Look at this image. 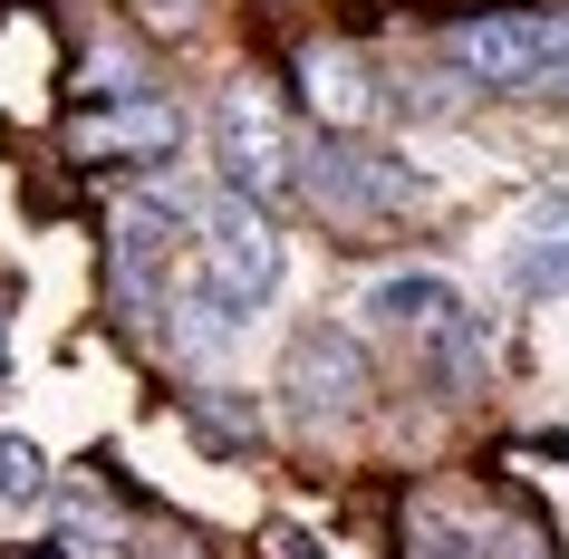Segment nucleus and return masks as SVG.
Here are the masks:
<instances>
[{
	"instance_id": "nucleus-1",
	"label": "nucleus",
	"mask_w": 569,
	"mask_h": 559,
	"mask_svg": "<svg viewBox=\"0 0 569 559\" xmlns=\"http://www.w3.org/2000/svg\"><path fill=\"white\" fill-rule=\"evenodd\" d=\"M280 270H290V251H280L270 203L222 183V203H203V232H193V251H183L174 338H183V348H232L241 328L280 299Z\"/></svg>"
},
{
	"instance_id": "nucleus-7",
	"label": "nucleus",
	"mask_w": 569,
	"mask_h": 559,
	"mask_svg": "<svg viewBox=\"0 0 569 559\" xmlns=\"http://www.w3.org/2000/svg\"><path fill=\"white\" fill-rule=\"evenodd\" d=\"M367 338L358 328H329L309 319L300 338H290V357H280V406H290V425H309V435H329V425H348V415H367Z\"/></svg>"
},
{
	"instance_id": "nucleus-2",
	"label": "nucleus",
	"mask_w": 569,
	"mask_h": 559,
	"mask_svg": "<svg viewBox=\"0 0 569 559\" xmlns=\"http://www.w3.org/2000/svg\"><path fill=\"white\" fill-rule=\"evenodd\" d=\"M358 309H367V328H377V338H396V348L425 367V386H435V396H463V386L492 367V309H482L453 270H435V261L377 270Z\"/></svg>"
},
{
	"instance_id": "nucleus-17",
	"label": "nucleus",
	"mask_w": 569,
	"mask_h": 559,
	"mask_svg": "<svg viewBox=\"0 0 569 559\" xmlns=\"http://www.w3.org/2000/svg\"><path fill=\"white\" fill-rule=\"evenodd\" d=\"M30 559H59V550H30Z\"/></svg>"
},
{
	"instance_id": "nucleus-4",
	"label": "nucleus",
	"mask_w": 569,
	"mask_h": 559,
	"mask_svg": "<svg viewBox=\"0 0 569 559\" xmlns=\"http://www.w3.org/2000/svg\"><path fill=\"white\" fill-rule=\"evenodd\" d=\"M300 193L329 212V222L367 232V222L425 203V164H406V154H387V146H358V136H319V146L300 154Z\"/></svg>"
},
{
	"instance_id": "nucleus-8",
	"label": "nucleus",
	"mask_w": 569,
	"mask_h": 559,
	"mask_svg": "<svg viewBox=\"0 0 569 559\" xmlns=\"http://www.w3.org/2000/svg\"><path fill=\"white\" fill-rule=\"evenodd\" d=\"M183 136H193V117L174 97L136 88V97H97L88 117L68 126V154L78 164H164V154H183Z\"/></svg>"
},
{
	"instance_id": "nucleus-11",
	"label": "nucleus",
	"mask_w": 569,
	"mask_h": 559,
	"mask_svg": "<svg viewBox=\"0 0 569 559\" xmlns=\"http://www.w3.org/2000/svg\"><path fill=\"white\" fill-rule=\"evenodd\" d=\"M300 78H309V97H319V117H367V107H377V88H367L348 59H329V49H309Z\"/></svg>"
},
{
	"instance_id": "nucleus-12",
	"label": "nucleus",
	"mask_w": 569,
	"mask_h": 559,
	"mask_svg": "<svg viewBox=\"0 0 569 559\" xmlns=\"http://www.w3.org/2000/svg\"><path fill=\"white\" fill-rule=\"evenodd\" d=\"M49 501V453L30 435H0V511H30Z\"/></svg>"
},
{
	"instance_id": "nucleus-6",
	"label": "nucleus",
	"mask_w": 569,
	"mask_h": 559,
	"mask_svg": "<svg viewBox=\"0 0 569 559\" xmlns=\"http://www.w3.org/2000/svg\"><path fill=\"white\" fill-rule=\"evenodd\" d=\"M300 136H290V117H280V97L251 88V78H232L222 88V107H212V164H222V183L232 193H261V203H280L290 183H300Z\"/></svg>"
},
{
	"instance_id": "nucleus-10",
	"label": "nucleus",
	"mask_w": 569,
	"mask_h": 559,
	"mask_svg": "<svg viewBox=\"0 0 569 559\" xmlns=\"http://www.w3.org/2000/svg\"><path fill=\"white\" fill-rule=\"evenodd\" d=\"M416 559H531V550H521L511 530H492V521H425Z\"/></svg>"
},
{
	"instance_id": "nucleus-3",
	"label": "nucleus",
	"mask_w": 569,
	"mask_h": 559,
	"mask_svg": "<svg viewBox=\"0 0 569 559\" xmlns=\"http://www.w3.org/2000/svg\"><path fill=\"white\" fill-rule=\"evenodd\" d=\"M445 68L463 88H550L569 68V20L550 10H482V20H453L445 30Z\"/></svg>"
},
{
	"instance_id": "nucleus-9",
	"label": "nucleus",
	"mask_w": 569,
	"mask_h": 559,
	"mask_svg": "<svg viewBox=\"0 0 569 559\" xmlns=\"http://www.w3.org/2000/svg\"><path fill=\"white\" fill-rule=\"evenodd\" d=\"M502 280L521 299H560L569 290V232H521V241H511V261H502Z\"/></svg>"
},
{
	"instance_id": "nucleus-15",
	"label": "nucleus",
	"mask_w": 569,
	"mask_h": 559,
	"mask_svg": "<svg viewBox=\"0 0 569 559\" xmlns=\"http://www.w3.org/2000/svg\"><path fill=\"white\" fill-rule=\"evenodd\" d=\"M146 20H174V30H183V20H193V0H146Z\"/></svg>"
},
{
	"instance_id": "nucleus-5",
	"label": "nucleus",
	"mask_w": 569,
	"mask_h": 559,
	"mask_svg": "<svg viewBox=\"0 0 569 559\" xmlns=\"http://www.w3.org/2000/svg\"><path fill=\"white\" fill-rule=\"evenodd\" d=\"M193 232H203V203H183L164 183L117 203V222H107V280H117L126 319H146V299L174 280V251H193Z\"/></svg>"
},
{
	"instance_id": "nucleus-16",
	"label": "nucleus",
	"mask_w": 569,
	"mask_h": 559,
	"mask_svg": "<svg viewBox=\"0 0 569 559\" xmlns=\"http://www.w3.org/2000/svg\"><path fill=\"white\" fill-rule=\"evenodd\" d=\"M550 88H560V97H569V68H560V78H550Z\"/></svg>"
},
{
	"instance_id": "nucleus-13",
	"label": "nucleus",
	"mask_w": 569,
	"mask_h": 559,
	"mask_svg": "<svg viewBox=\"0 0 569 559\" xmlns=\"http://www.w3.org/2000/svg\"><path fill=\"white\" fill-rule=\"evenodd\" d=\"M78 88H88V97H136V88H146V68L126 59V49H88V78H78Z\"/></svg>"
},
{
	"instance_id": "nucleus-14",
	"label": "nucleus",
	"mask_w": 569,
	"mask_h": 559,
	"mask_svg": "<svg viewBox=\"0 0 569 559\" xmlns=\"http://www.w3.org/2000/svg\"><path fill=\"white\" fill-rule=\"evenodd\" d=\"M261 550H270V559H319V550H309V530H290V521H270Z\"/></svg>"
}]
</instances>
